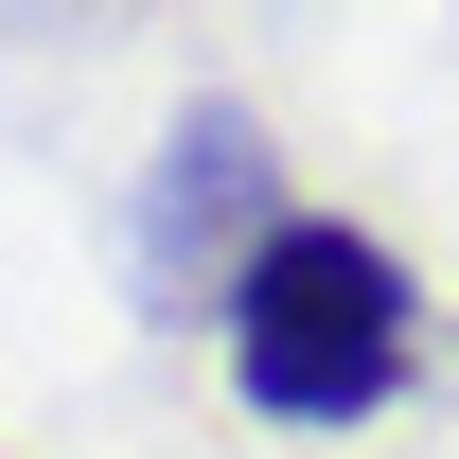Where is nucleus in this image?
<instances>
[{
  "instance_id": "1",
  "label": "nucleus",
  "mask_w": 459,
  "mask_h": 459,
  "mask_svg": "<svg viewBox=\"0 0 459 459\" xmlns=\"http://www.w3.org/2000/svg\"><path fill=\"white\" fill-rule=\"evenodd\" d=\"M212 353H230V406H247V424L353 442V424H389L406 371H424V283H406L389 230H353V212H265L247 265L212 283Z\"/></svg>"
},
{
  "instance_id": "2",
  "label": "nucleus",
  "mask_w": 459,
  "mask_h": 459,
  "mask_svg": "<svg viewBox=\"0 0 459 459\" xmlns=\"http://www.w3.org/2000/svg\"><path fill=\"white\" fill-rule=\"evenodd\" d=\"M283 212V160L247 107H177L160 177H142V318H212V283L247 265V230Z\"/></svg>"
}]
</instances>
